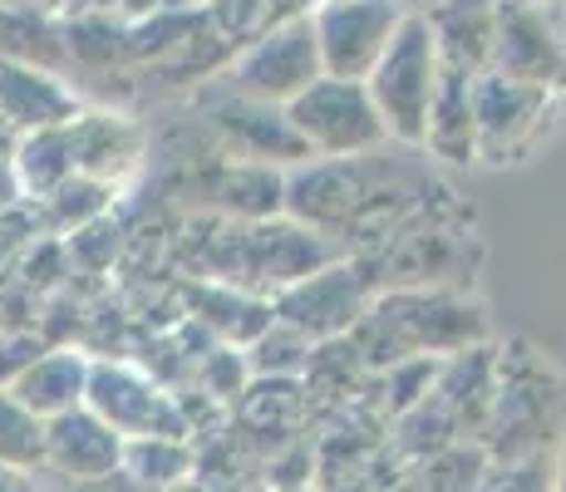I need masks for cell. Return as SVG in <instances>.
<instances>
[{
    "label": "cell",
    "instance_id": "cell-1",
    "mask_svg": "<svg viewBox=\"0 0 566 492\" xmlns=\"http://www.w3.org/2000/svg\"><path fill=\"white\" fill-rule=\"evenodd\" d=\"M433 84H439V40H433L429 15H405L389 35L385 54L365 74V90L375 98L385 134L399 144H423L429 138V108Z\"/></svg>",
    "mask_w": 566,
    "mask_h": 492
},
{
    "label": "cell",
    "instance_id": "cell-2",
    "mask_svg": "<svg viewBox=\"0 0 566 492\" xmlns=\"http://www.w3.org/2000/svg\"><path fill=\"white\" fill-rule=\"evenodd\" d=\"M286 118L321 158H350V153H369L389 138L365 80H345V74L325 70L301 94L286 98Z\"/></svg>",
    "mask_w": 566,
    "mask_h": 492
},
{
    "label": "cell",
    "instance_id": "cell-3",
    "mask_svg": "<svg viewBox=\"0 0 566 492\" xmlns=\"http://www.w3.org/2000/svg\"><path fill=\"white\" fill-rule=\"evenodd\" d=\"M493 64L513 80L566 90V15L547 0H493Z\"/></svg>",
    "mask_w": 566,
    "mask_h": 492
},
{
    "label": "cell",
    "instance_id": "cell-4",
    "mask_svg": "<svg viewBox=\"0 0 566 492\" xmlns=\"http://www.w3.org/2000/svg\"><path fill=\"white\" fill-rule=\"evenodd\" d=\"M405 10L395 0H325L315 10V45H321V70L365 80L375 60L385 54L389 35L399 30Z\"/></svg>",
    "mask_w": 566,
    "mask_h": 492
},
{
    "label": "cell",
    "instance_id": "cell-5",
    "mask_svg": "<svg viewBox=\"0 0 566 492\" xmlns=\"http://www.w3.org/2000/svg\"><path fill=\"white\" fill-rule=\"evenodd\" d=\"M552 90L527 80H513L503 70L473 74V128H478V153L503 163V153H517L532 138V128L547 118Z\"/></svg>",
    "mask_w": 566,
    "mask_h": 492
},
{
    "label": "cell",
    "instance_id": "cell-6",
    "mask_svg": "<svg viewBox=\"0 0 566 492\" xmlns=\"http://www.w3.org/2000/svg\"><path fill=\"white\" fill-rule=\"evenodd\" d=\"M84 389H90L94 414H99L114 433H124V439H144V433L182 439V414L172 409V399H163V394L148 385L144 375H134V369L99 365V369H90V385Z\"/></svg>",
    "mask_w": 566,
    "mask_h": 492
},
{
    "label": "cell",
    "instance_id": "cell-7",
    "mask_svg": "<svg viewBox=\"0 0 566 492\" xmlns=\"http://www.w3.org/2000/svg\"><path fill=\"white\" fill-rule=\"evenodd\" d=\"M321 74V45H315V25L311 20H291V25L271 30L266 40H256L252 54L242 60L237 80L252 98H281L301 94L306 84Z\"/></svg>",
    "mask_w": 566,
    "mask_h": 492
},
{
    "label": "cell",
    "instance_id": "cell-8",
    "mask_svg": "<svg viewBox=\"0 0 566 492\" xmlns=\"http://www.w3.org/2000/svg\"><path fill=\"white\" fill-rule=\"evenodd\" d=\"M360 315V295H355V271H306L296 286L281 295V321L301 335H340Z\"/></svg>",
    "mask_w": 566,
    "mask_h": 492
},
{
    "label": "cell",
    "instance_id": "cell-9",
    "mask_svg": "<svg viewBox=\"0 0 566 492\" xmlns=\"http://www.w3.org/2000/svg\"><path fill=\"white\" fill-rule=\"evenodd\" d=\"M365 153H350V158H331L325 168L315 172H296L291 178V207L306 212L311 222L331 227V222H355V212L375 197L369 188L365 168H360Z\"/></svg>",
    "mask_w": 566,
    "mask_h": 492
},
{
    "label": "cell",
    "instance_id": "cell-10",
    "mask_svg": "<svg viewBox=\"0 0 566 492\" xmlns=\"http://www.w3.org/2000/svg\"><path fill=\"white\" fill-rule=\"evenodd\" d=\"M45 458L54 468L74 478H94L124 458V433H114L99 414H54V423L45 429Z\"/></svg>",
    "mask_w": 566,
    "mask_h": 492
},
{
    "label": "cell",
    "instance_id": "cell-11",
    "mask_svg": "<svg viewBox=\"0 0 566 492\" xmlns=\"http://www.w3.org/2000/svg\"><path fill=\"white\" fill-rule=\"evenodd\" d=\"M80 389H84V365L74 355L35 359V369H25V379L15 385V394L35 414H64L70 404H80Z\"/></svg>",
    "mask_w": 566,
    "mask_h": 492
},
{
    "label": "cell",
    "instance_id": "cell-12",
    "mask_svg": "<svg viewBox=\"0 0 566 492\" xmlns=\"http://www.w3.org/2000/svg\"><path fill=\"white\" fill-rule=\"evenodd\" d=\"M45 458V423L20 394H0V463H40Z\"/></svg>",
    "mask_w": 566,
    "mask_h": 492
},
{
    "label": "cell",
    "instance_id": "cell-13",
    "mask_svg": "<svg viewBox=\"0 0 566 492\" xmlns=\"http://www.w3.org/2000/svg\"><path fill=\"white\" fill-rule=\"evenodd\" d=\"M557 473H562V478H557V483L566 488V433H562V458H557Z\"/></svg>",
    "mask_w": 566,
    "mask_h": 492
}]
</instances>
